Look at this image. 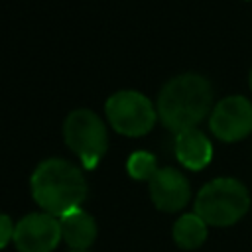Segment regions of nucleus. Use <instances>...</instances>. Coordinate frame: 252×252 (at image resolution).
I'll list each match as a JSON object with an SVG mask.
<instances>
[{"label": "nucleus", "mask_w": 252, "mask_h": 252, "mask_svg": "<svg viewBox=\"0 0 252 252\" xmlns=\"http://www.w3.org/2000/svg\"><path fill=\"white\" fill-rule=\"evenodd\" d=\"M213 87L197 73H183L169 79L158 96V116L161 124L179 134L195 128L211 110Z\"/></svg>", "instance_id": "obj_1"}, {"label": "nucleus", "mask_w": 252, "mask_h": 252, "mask_svg": "<svg viewBox=\"0 0 252 252\" xmlns=\"http://www.w3.org/2000/svg\"><path fill=\"white\" fill-rule=\"evenodd\" d=\"M35 203L53 217H63L81 207L87 199V181L83 171L61 158L43 159L30 179Z\"/></svg>", "instance_id": "obj_2"}, {"label": "nucleus", "mask_w": 252, "mask_h": 252, "mask_svg": "<svg viewBox=\"0 0 252 252\" xmlns=\"http://www.w3.org/2000/svg\"><path fill=\"white\" fill-rule=\"evenodd\" d=\"M248 209V189L234 177H217L209 181L195 199V213L213 226H230L238 222Z\"/></svg>", "instance_id": "obj_3"}, {"label": "nucleus", "mask_w": 252, "mask_h": 252, "mask_svg": "<svg viewBox=\"0 0 252 252\" xmlns=\"http://www.w3.org/2000/svg\"><path fill=\"white\" fill-rule=\"evenodd\" d=\"M63 138L75 152L85 169H94L108 150V134L104 122L89 108L69 112L63 124Z\"/></svg>", "instance_id": "obj_4"}, {"label": "nucleus", "mask_w": 252, "mask_h": 252, "mask_svg": "<svg viewBox=\"0 0 252 252\" xmlns=\"http://www.w3.org/2000/svg\"><path fill=\"white\" fill-rule=\"evenodd\" d=\"M110 126L124 136H144L148 134L158 118V110L152 100L138 91H118L110 94L104 104Z\"/></svg>", "instance_id": "obj_5"}, {"label": "nucleus", "mask_w": 252, "mask_h": 252, "mask_svg": "<svg viewBox=\"0 0 252 252\" xmlns=\"http://www.w3.org/2000/svg\"><path fill=\"white\" fill-rule=\"evenodd\" d=\"M61 222L49 213H30L16 222L14 246L18 252H53L61 242Z\"/></svg>", "instance_id": "obj_6"}, {"label": "nucleus", "mask_w": 252, "mask_h": 252, "mask_svg": "<svg viewBox=\"0 0 252 252\" xmlns=\"http://www.w3.org/2000/svg\"><path fill=\"white\" fill-rule=\"evenodd\" d=\"M209 126L222 142H238L252 132V102L240 94L226 96L211 110Z\"/></svg>", "instance_id": "obj_7"}, {"label": "nucleus", "mask_w": 252, "mask_h": 252, "mask_svg": "<svg viewBox=\"0 0 252 252\" xmlns=\"http://www.w3.org/2000/svg\"><path fill=\"white\" fill-rule=\"evenodd\" d=\"M150 197L159 211L175 213L189 203L191 187L181 171L173 167H161L150 179Z\"/></svg>", "instance_id": "obj_8"}, {"label": "nucleus", "mask_w": 252, "mask_h": 252, "mask_svg": "<svg viewBox=\"0 0 252 252\" xmlns=\"http://www.w3.org/2000/svg\"><path fill=\"white\" fill-rule=\"evenodd\" d=\"M175 158L187 169L199 171L207 167L213 159V144L211 140L197 128L179 132L175 136Z\"/></svg>", "instance_id": "obj_9"}, {"label": "nucleus", "mask_w": 252, "mask_h": 252, "mask_svg": "<svg viewBox=\"0 0 252 252\" xmlns=\"http://www.w3.org/2000/svg\"><path fill=\"white\" fill-rule=\"evenodd\" d=\"M61 236L73 250H87L96 238V222L94 219L83 211L81 207L59 217Z\"/></svg>", "instance_id": "obj_10"}, {"label": "nucleus", "mask_w": 252, "mask_h": 252, "mask_svg": "<svg viewBox=\"0 0 252 252\" xmlns=\"http://www.w3.org/2000/svg\"><path fill=\"white\" fill-rule=\"evenodd\" d=\"M173 240L183 250H195L207 240V222L197 213L181 215L173 224Z\"/></svg>", "instance_id": "obj_11"}, {"label": "nucleus", "mask_w": 252, "mask_h": 252, "mask_svg": "<svg viewBox=\"0 0 252 252\" xmlns=\"http://www.w3.org/2000/svg\"><path fill=\"white\" fill-rule=\"evenodd\" d=\"M126 169H128V175L132 179H138V181H150L156 171H158V161L154 158V154L150 152H134L128 161H126Z\"/></svg>", "instance_id": "obj_12"}, {"label": "nucleus", "mask_w": 252, "mask_h": 252, "mask_svg": "<svg viewBox=\"0 0 252 252\" xmlns=\"http://www.w3.org/2000/svg\"><path fill=\"white\" fill-rule=\"evenodd\" d=\"M14 222H12V219L8 217V215H4V213H0V250L4 248V246H8V242L10 240H14Z\"/></svg>", "instance_id": "obj_13"}, {"label": "nucleus", "mask_w": 252, "mask_h": 252, "mask_svg": "<svg viewBox=\"0 0 252 252\" xmlns=\"http://www.w3.org/2000/svg\"><path fill=\"white\" fill-rule=\"evenodd\" d=\"M248 85H250V89H252V71H250V75H248Z\"/></svg>", "instance_id": "obj_14"}, {"label": "nucleus", "mask_w": 252, "mask_h": 252, "mask_svg": "<svg viewBox=\"0 0 252 252\" xmlns=\"http://www.w3.org/2000/svg\"><path fill=\"white\" fill-rule=\"evenodd\" d=\"M73 252H87V250H73Z\"/></svg>", "instance_id": "obj_15"}]
</instances>
